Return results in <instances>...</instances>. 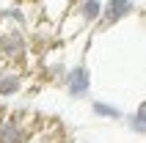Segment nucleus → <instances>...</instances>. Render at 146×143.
Wrapping results in <instances>:
<instances>
[{"mask_svg": "<svg viewBox=\"0 0 146 143\" xmlns=\"http://www.w3.org/2000/svg\"><path fill=\"white\" fill-rule=\"evenodd\" d=\"M28 55V41H25L22 30H6L0 33V58L8 64H22Z\"/></svg>", "mask_w": 146, "mask_h": 143, "instance_id": "f257e3e1", "label": "nucleus"}, {"mask_svg": "<svg viewBox=\"0 0 146 143\" xmlns=\"http://www.w3.org/2000/svg\"><path fill=\"white\" fill-rule=\"evenodd\" d=\"M132 11H135L132 0H105V8H102V17H99L97 28L99 30H110L113 25H119L127 17H132Z\"/></svg>", "mask_w": 146, "mask_h": 143, "instance_id": "f03ea898", "label": "nucleus"}, {"mask_svg": "<svg viewBox=\"0 0 146 143\" xmlns=\"http://www.w3.org/2000/svg\"><path fill=\"white\" fill-rule=\"evenodd\" d=\"M64 88H66V94L72 96V99H86L91 91V72L86 64H77L69 69V74H66L64 80Z\"/></svg>", "mask_w": 146, "mask_h": 143, "instance_id": "7ed1b4c3", "label": "nucleus"}, {"mask_svg": "<svg viewBox=\"0 0 146 143\" xmlns=\"http://www.w3.org/2000/svg\"><path fill=\"white\" fill-rule=\"evenodd\" d=\"M102 8H105V0H80V6H77L74 17H77V22H80V25L91 28V25H97V22H99Z\"/></svg>", "mask_w": 146, "mask_h": 143, "instance_id": "20e7f679", "label": "nucleus"}, {"mask_svg": "<svg viewBox=\"0 0 146 143\" xmlns=\"http://www.w3.org/2000/svg\"><path fill=\"white\" fill-rule=\"evenodd\" d=\"M22 91V74L17 69H3L0 72V96H17Z\"/></svg>", "mask_w": 146, "mask_h": 143, "instance_id": "39448f33", "label": "nucleus"}, {"mask_svg": "<svg viewBox=\"0 0 146 143\" xmlns=\"http://www.w3.org/2000/svg\"><path fill=\"white\" fill-rule=\"evenodd\" d=\"M25 140H28V132L19 121L8 119L0 124V143H25Z\"/></svg>", "mask_w": 146, "mask_h": 143, "instance_id": "423d86ee", "label": "nucleus"}, {"mask_svg": "<svg viewBox=\"0 0 146 143\" xmlns=\"http://www.w3.org/2000/svg\"><path fill=\"white\" fill-rule=\"evenodd\" d=\"M127 127H130L132 135L146 138V99H141L138 107H135V113H130V116H127Z\"/></svg>", "mask_w": 146, "mask_h": 143, "instance_id": "0eeeda50", "label": "nucleus"}, {"mask_svg": "<svg viewBox=\"0 0 146 143\" xmlns=\"http://www.w3.org/2000/svg\"><path fill=\"white\" fill-rule=\"evenodd\" d=\"M91 113H94L97 119H108V121H119V119H121V110H119L116 105H108V102H102V99L91 102Z\"/></svg>", "mask_w": 146, "mask_h": 143, "instance_id": "6e6552de", "label": "nucleus"}, {"mask_svg": "<svg viewBox=\"0 0 146 143\" xmlns=\"http://www.w3.org/2000/svg\"><path fill=\"white\" fill-rule=\"evenodd\" d=\"M66 74H69V69H66L64 64H58V66H52V69H50V77L55 80V83H61V85H64V80H66Z\"/></svg>", "mask_w": 146, "mask_h": 143, "instance_id": "1a4fd4ad", "label": "nucleus"}]
</instances>
